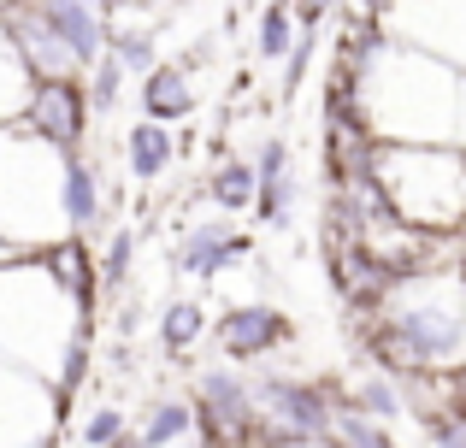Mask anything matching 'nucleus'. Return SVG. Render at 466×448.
<instances>
[{"label": "nucleus", "instance_id": "f257e3e1", "mask_svg": "<svg viewBox=\"0 0 466 448\" xmlns=\"http://www.w3.org/2000/svg\"><path fill=\"white\" fill-rule=\"evenodd\" d=\"M366 360L401 383L455 378L466 366V260L390 277L378 301L349 313Z\"/></svg>", "mask_w": 466, "mask_h": 448}, {"label": "nucleus", "instance_id": "f03ea898", "mask_svg": "<svg viewBox=\"0 0 466 448\" xmlns=\"http://www.w3.org/2000/svg\"><path fill=\"white\" fill-rule=\"evenodd\" d=\"M337 83V77H330ZM342 89L372 142H461V65L378 30L366 65Z\"/></svg>", "mask_w": 466, "mask_h": 448}, {"label": "nucleus", "instance_id": "7ed1b4c3", "mask_svg": "<svg viewBox=\"0 0 466 448\" xmlns=\"http://www.w3.org/2000/svg\"><path fill=\"white\" fill-rule=\"evenodd\" d=\"M372 189L401 224L466 236V142H378Z\"/></svg>", "mask_w": 466, "mask_h": 448}, {"label": "nucleus", "instance_id": "20e7f679", "mask_svg": "<svg viewBox=\"0 0 466 448\" xmlns=\"http://www.w3.org/2000/svg\"><path fill=\"white\" fill-rule=\"evenodd\" d=\"M83 324H95V319L77 313V301L54 284V272L42 265L35 248L0 260V354L6 360H18V366L42 372L54 383L59 354L71 348V336Z\"/></svg>", "mask_w": 466, "mask_h": 448}, {"label": "nucleus", "instance_id": "39448f33", "mask_svg": "<svg viewBox=\"0 0 466 448\" xmlns=\"http://www.w3.org/2000/svg\"><path fill=\"white\" fill-rule=\"evenodd\" d=\"M59 172H66V154L35 142L18 118L0 124V242L24 254L71 236L59 213Z\"/></svg>", "mask_w": 466, "mask_h": 448}, {"label": "nucleus", "instance_id": "423d86ee", "mask_svg": "<svg viewBox=\"0 0 466 448\" xmlns=\"http://www.w3.org/2000/svg\"><path fill=\"white\" fill-rule=\"evenodd\" d=\"M254 402H260L266 448H278V443H325L330 437V413H337L342 390L330 378L260 366V372H254Z\"/></svg>", "mask_w": 466, "mask_h": 448}, {"label": "nucleus", "instance_id": "0eeeda50", "mask_svg": "<svg viewBox=\"0 0 466 448\" xmlns=\"http://www.w3.org/2000/svg\"><path fill=\"white\" fill-rule=\"evenodd\" d=\"M189 402H195V425H201V448H266L254 372L230 366V360L201 366L189 383Z\"/></svg>", "mask_w": 466, "mask_h": 448}, {"label": "nucleus", "instance_id": "6e6552de", "mask_svg": "<svg viewBox=\"0 0 466 448\" xmlns=\"http://www.w3.org/2000/svg\"><path fill=\"white\" fill-rule=\"evenodd\" d=\"M207 343L218 348V360H230V366H242V372H260L296 343V319H289V307H278V301H266V295L260 301H230L213 319V336H207Z\"/></svg>", "mask_w": 466, "mask_h": 448}, {"label": "nucleus", "instance_id": "1a4fd4ad", "mask_svg": "<svg viewBox=\"0 0 466 448\" xmlns=\"http://www.w3.org/2000/svg\"><path fill=\"white\" fill-rule=\"evenodd\" d=\"M59 431L66 413L54 402V383L0 354V448H54Z\"/></svg>", "mask_w": 466, "mask_h": 448}, {"label": "nucleus", "instance_id": "9d476101", "mask_svg": "<svg viewBox=\"0 0 466 448\" xmlns=\"http://www.w3.org/2000/svg\"><path fill=\"white\" fill-rule=\"evenodd\" d=\"M378 30L466 71V0H384Z\"/></svg>", "mask_w": 466, "mask_h": 448}, {"label": "nucleus", "instance_id": "9b49d317", "mask_svg": "<svg viewBox=\"0 0 466 448\" xmlns=\"http://www.w3.org/2000/svg\"><path fill=\"white\" fill-rule=\"evenodd\" d=\"M242 260H254V236L237 230L230 213L183 224V236L171 242V272L189 277V284H218V277H230Z\"/></svg>", "mask_w": 466, "mask_h": 448}, {"label": "nucleus", "instance_id": "f8f14e48", "mask_svg": "<svg viewBox=\"0 0 466 448\" xmlns=\"http://www.w3.org/2000/svg\"><path fill=\"white\" fill-rule=\"evenodd\" d=\"M89 89L83 77H54V83H30V101H24L18 124L30 130L35 142H47L54 154H83V136H89Z\"/></svg>", "mask_w": 466, "mask_h": 448}, {"label": "nucleus", "instance_id": "ddd939ff", "mask_svg": "<svg viewBox=\"0 0 466 448\" xmlns=\"http://www.w3.org/2000/svg\"><path fill=\"white\" fill-rule=\"evenodd\" d=\"M248 160H254V172H260V201H254V219H260L266 230H296L301 177H296V165H289V148L278 136H266Z\"/></svg>", "mask_w": 466, "mask_h": 448}, {"label": "nucleus", "instance_id": "4468645a", "mask_svg": "<svg viewBox=\"0 0 466 448\" xmlns=\"http://www.w3.org/2000/svg\"><path fill=\"white\" fill-rule=\"evenodd\" d=\"M35 12H42V24L77 54L83 71L106 54V12L101 6H89V0H35Z\"/></svg>", "mask_w": 466, "mask_h": 448}, {"label": "nucleus", "instance_id": "2eb2a0df", "mask_svg": "<svg viewBox=\"0 0 466 448\" xmlns=\"http://www.w3.org/2000/svg\"><path fill=\"white\" fill-rule=\"evenodd\" d=\"M142 95V118H154V124H183V118L195 113V101H201V89H195V65H183V59H159L148 77L137 83Z\"/></svg>", "mask_w": 466, "mask_h": 448}, {"label": "nucleus", "instance_id": "dca6fc26", "mask_svg": "<svg viewBox=\"0 0 466 448\" xmlns=\"http://www.w3.org/2000/svg\"><path fill=\"white\" fill-rule=\"evenodd\" d=\"M177 154H183V142H177L171 124L137 118V124L125 130V172H130V184H142V189H154L159 177L177 165Z\"/></svg>", "mask_w": 466, "mask_h": 448}, {"label": "nucleus", "instance_id": "f3484780", "mask_svg": "<svg viewBox=\"0 0 466 448\" xmlns=\"http://www.w3.org/2000/svg\"><path fill=\"white\" fill-rule=\"evenodd\" d=\"M101 172H95L83 154H66V172H59V213H66L71 236H89L101 224Z\"/></svg>", "mask_w": 466, "mask_h": 448}, {"label": "nucleus", "instance_id": "a211bd4d", "mask_svg": "<svg viewBox=\"0 0 466 448\" xmlns=\"http://www.w3.org/2000/svg\"><path fill=\"white\" fill-rule=\"evenodd\" d=\"M142 448H201V425H195L189 395H159L148 413L137 419Z\"/></svg>", "mask_w": 466, "mask_h": 448}, {"label": "nucleus", "instance_id": "6ab92c4d", "mask_svg": "<svg viewBox=\"0 0 466 448\" xmlns=\"http://www.w3.org/2000/svg\"><path fill=\"white\" fill-rule=\"evenodd\" d=\"M207 201H213V213H230V219L254 213V201H260V172H254L248 154H218V165L207 172Z\"/></svg>", "mask_w": 466, "mask_h": 448}, {"label": "nucleus", "instance_id": "aec40b11", "mask_svg": "<svg viewBox=\"0 0 466 448\" xmlns=\"http://www.w3.org/2000/svg\"><path fill=\"white\" fill-rule=\"evenodd\" d=\"M154 331H159V348H166L171 360H189L195 348L213 336V313H207V301L177 295V301H166V307H159Z\"/></svg>", "mask_w": 466, "mask_h": 448}, {"label": "nucleus", "instance_id": "412c9836", "mask_svg": "<svg viewBox=\"0 0 466 448\" xmlns=\"http://www.w3.org/2000/svg\"><path fill=\"white\" fill-rule=\"evenodd\" d=\"M301 35H308V24L296 18V6H289V0H266L260 24H254V54H260L266 65H284L301 47Z\"/></svg>", "mask_w": 466, "mask_h": 448}, {"label": "nucleus", "instance_id": "4be33fe9", "mask_svg": "<svg viewBox=\"0 0 466 448\" xmlns=\"http://www.w3.org/2000/svg\"><path fill=\"white\" fill-rule=\"evenodd\" d=\"M106 54H113L137 83L159 65V42H154L148 24H106Z\"/></svg>", "mask_w": 466, "mask_h": 448}, {"label": "nucleus", "instance_id": "5701e85b", "mask_svg": "<svg viewBox=\"0 0 466 448\" xmlns=\"http://www.w3.org/2000/svg\"><path fill=\"white\" fill-rule=\"evenodd\" d=\"M24 101H30V71H24V59L12 54L6 30H0V124H12V118L24 113Z\"/></svg>", "mask_w": 466, "mask_h": 448}, {"label": "nucleus", "instance_id": "b1692460", "mask_svg": "<svg viewBox=\"0 0 466 448\" xmlns=\"http://www.w3.org/2000/svg\"><path fill=\"white\" fill-rule=\"evenodd\" d=\"M125 83H130V71L118 65L113 54H101L89 71H83V89H89V106H95V113H113L118 95H125Z\"/></svg>", "mask_w": 466, "mask_h": 448}, {"label": "nucleus", "instance_id": "393cba45", "mask_svg": "<svg viewBox=\"0 0 466 448\" xmlns=\"http://www.w3.org/2000/svg\"><path fill=\"white\" fill-rule=\"evenodd\" d=\"M95 260H101V289H106V295H113V289H125L130 265H137V230L118 224L113 236H106V248L95 254Z\"/></svg>", "mask_w": 466, "mask_h": 448}, {"label": "nucleus", "instance_id": "a878e982", "mask_svg": "<svg viewBox=\"0 0 466 448\" xmlns=\"http://www.w3.org/2000/svg\"><path fill=\"white\" fill-rule=\"evenodd\" d=\"M125 431H130V413H125V407H113V402H101L89 419H83L77 437H83V448H106V443L125 437Z\"/></svg>", "mask_w": 466, "mask_h": 448}, {"label": "nucleus", "instance_id": "bb28decb", "mask_svg": "<svg viewBox=\"0 0 466 448\" xmlns=\"http://www.w3.org/2000/svg\"><path fill=\"white\" fill-rule=\"evenodd\" d=\"M289 6H296V18L308 24V30H319V24L330 18V6H337V0H289Z\"/></svg>", "mask_w": 466, "mask_h": 448}, {"label": "nucleus", "instance_id": "cd10ccee", "mask_svg": "<svg viewBox=\"0 0 466 448\" xmlns=\"http://www.w3.org/2000/svg\"><path fill=\"white\" fill-rule=\"evenodd\" d=\"M443 383H449V402H455L461 413H466V366L455 372V378H443Z\"/></svg>", "mask_w": 466, "mask_h": 448}, {"label": "nucleus", "instance_id": "c85d7f7f", "mask_svg": "<svg viewBox=\"0 0 466 448\" xmlns=\"http://www.w3.org/2000/svg\"><path fill=\"white\" fill-rule=\"evenodd\" d=\"M461 142H466V71H461Z\"/></svg>", "mask_w": 466, "mask_h": 448}, {"label": "nucleus", "instance_id": "c756f323", "mask_svg": "<svg viewBox=\"0 0 466 448\" xmlns=\"http://www.w3.org/2000/svg\"><path fill=\"white\" fill-rule=\"evenodd\" d=\"M24 6V0H0V18H12V12H18Z\"/></svg>", "mask_w": 466, "mask_h": 448}, {"label": "nucleus", "instance_id": "7c9ffc66", "mask_svg": "<svg viewBox=\"0 0 466 448\" xmlns=\"http://www.w3.org/2000/svg\"><path fill=\"white\" fill-rule=\"evenodd\" d=\"M278 448H330V443H278Z\"/></svg>", "mask_w": 466, "mask_h": 448}, {"label": "nucleus", "instance_id": "2f4dec72", "mask_svg": "<svg viewBox=\"0 0 466 448\" xmlns=\"http://www.w3.org/2000/svg\"><path fill=\"white\" fill-rule=\"evenodd\" d=\"M12 254H18V248H12V242H0V260H12Z\"/></svg>", "mask_w": 466, "mask_h": 448}, {"label": "nucleus", "instance_id": "473e14b6", "mask_svg": "<svg viewBox=\"0 0 466 448\" xmlns=\"http://www.w3.org/2000/svg\"><path fill=\"white\" fill-rule=\"evenodd\" d=\"M455 448H466V443H455Z\"/></svg>", "mask_w": 466, "mask_h": 448}]
</instances>
